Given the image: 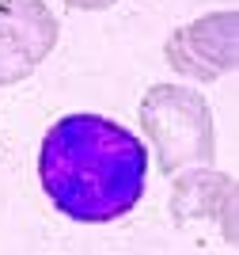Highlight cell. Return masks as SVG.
I'll return each instance as SVG.
<instances>
[{
	"label": "cell",
	"instance_id": "cell-5",
	"mask_svg": "<svg viewBox=\"0 0 239 255\" xmlns=\"http://www.w3.org/2000/svg\"><path fill=\"white\" fill-rule=\"evenodd\" d=\"M171 217L175 225L190 221H224V240H232L236 217V179L209 164L182 168L171 175Z\"/></svg>",
	"mask_w": 239,
	"mask_h": 255
},
{
	"label": "cell",
	"instance_id": "cell-2",
	"mask_svg": "<svg viewBox=\"0 0 239 255\" xmlns=\"http://www.w3.org/2000/svg\"><path fill=\"white\" fill-rule=\"evenodd\" d=\"M141 126H145L152 149H156V171L175 175L182 168H198L217 160V122L205 96L186 84H152L141 99Z\"/></svg>",
	"mask_w": 239,
	"mask_h": 255
},
{
	"label": "cell",
	"instance_id": "cell-3",
	"mask_svg": "<svg viewBox=\"0 0 239 255\" xmlns=\"http://www.w3.org/2000/svg\"><path fill=\"white\" fill-rule=\"evenodd\" d=\"M163 57L178 76L213 84L239 61V15L232 8L205 11L186 27H175L163 42Z\"/></svg>",
	"mask_w": 239,
	"mask_h": 255
},
{
	"label": "cell",
	"instance_id": "cell-6",
	"mask_svg": "<svg viewBox=\"0 0 239 255\" xmlns=\"http://www.w3.org/2000/svg\"><path fill=\"white\" fill-rule=\"evenodd\" d=\"M65 8H76V11H106V8H114L118 0H61Z\"/></svg>",
	"mask_w": 239,
	"mask_h": 255
},
{
	"label": "cell",
	"instance_id": "cell-1",
	"mask_svg": "<svg viewBox=\"0 0 239 255\" xmlns=\"http://www.w3.org/2000/svg\"><path fill=\"white\" fill-rule=\"evenodd\" d=\"M145 141L103 115L57 118L38 145V183L50 206L76 225H110L145 198Z\"/></svg>",
	"mask_w": 239,
	"mask_h": 255
},
{
	"label": "cell",
	"instance_id": "cell-4",
	"mask_svg": "<svg viewBox=\"0 0 239 255\" xmlns=\"http://www.w3.org/2000/svg\"><path fill=\"white\" fill-rule=\"evenodd\" d=\"M61 38V23L46 0H0V88L34 76Z\"/></svg>",
	"mask_w": 239,
	"mask_h": 255
}]
</instances>
